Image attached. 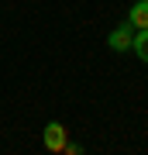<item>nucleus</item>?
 Wrapping results in <instances>:
<instances>
[{
    "label": "nucleus",
    "instance_id": "nucleus-1",
    "mask_svg": "<svg viewBox=\"0 0 148 155\" xmlns=\"http://www.w3.org/2000/svg\"><path fill=\"white\" fill-rule=\"evenodd\" d=\"M41 145L48 152H62L69 145V131H66V124H59V121H52V124H45V131H41Z\"/></svg>",
    "mask_w": 148,
    "mask_h": 155
},
{
    "label": "nucleus",
    "instance_id": "nucleus-2",
    "mask_svg": "<svg viewBox=\"0 0 148 155\" xmlns=\"http://www.w3.org/2000/svg\"><path fill=\"white\" fill-rule=\"evenodd\" d=\"M131 38H134V28L124 21V24H117V28L107 35V45H110L114 52H127V48H131Z\"/></svg>",
    "mask_w": 148,
    "mask_h": 155
},
{
    "label": "nucleus",
    "instance_id": "nucleus-3",
    "mask_svg": "<svg viewBox=\"0 0 148 155\" xmlns=\"http://www.w3.org/2000/svg\"><path fill=\"white\" fill-rule=\"evenodd\" d=\"M131 14H127V24H131L134 31H141V28H148V0H131Z\"/></svg>",
    "mask_w": 148,
    "mask_h": 155
},
{
    "label": "nucleus",
    "instance_id": "nucleus-4",
    "mask_svg": "<svg viewBox=\"0 0 148 155\" xmlns=\"http://www.w3.org/2000/svg\"><path fill=\"white\" fill-rule=\"evenodd\" d=\"M131 48L138 52V59H141V62H148V28L134 31V38H131Z\"/></svg>",
    "mask_w": 148,
    "mask_h": 155
},
{
    "label": "nucleus",
    "instance_id": "nucleus-5",
    "mask_svg": "<svg viewBox=\"0 0 148 155\" xmlns=\"http://www.w3.org/2000/svg\"><path fill=\"white\" fill-rule=\"evenodd\" d=\"M62 152H66V155H83V148H76V145H66Z\"/></svg>",
    "mask_w": 148,
    "mask_h": 155
}]
</instances>
